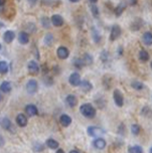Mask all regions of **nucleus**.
I'll return each mask as SVG.
<instances>
[{
	"mask_svg": "<svg viewBox=\"0 0 152 153\" xmlns=\"http://www.w3.org/2000/svg\"><path fill=\"white\" fill-rule=\"evenodd\" d=\"M80 112H81V114L87 119H93L94 117L96 116V109H95L94 106L90 103L81 105Z\"/></svg>",
	"mask_w": 152,
	"mask_h": 153,
	"instance_id": "f257e3e1",
	"label": "nucleus"
},
{
	"mask_svg": "<svg viewBox=\"0 0 152 153\" xmlns=\"http://www.w3.org/2000/svg\"><path fill=\"white\" fill-rule=\"evenodd\" d=\"M50 19L51 22H53V25H55L56 27H61L64 25V18L59 14H53Z\"/></svg>",
	"mask_w": 152,
	"mask_h": 153,
	"instance_id": "ddd939ff",
	"label": "nucleus"
},
{
	"mask_svg": "<svg viewBox=\"0 0 152 153\" xmlns=\"http://www.w3.org/2000/svg\"><path fill=\"white\" fill-rule=\"evenodd\" d=\"M26 30H27L28 32H30V33H33V32H35V30H36V26H35L34 23H27L26 24Z\"/></svg>",
	"mask_w": 152,
	"mask_h": 153,
	"instance_id": "58836bf2",
	"label": "nucleus"
},
{
	"mask_svg": "<svg viewBox=\"0 0 152 153\" xmlns=\"http://www.w3.org/2000/svg\"><path fill=\"white\" fill-rule=\"evenodd\" d=\"M18 1H20V0H18Z\"/></svg>",
	"mask_w": 152,
	"mask_h": 153,
	"instance_id": "4d7b16f0",
	"label": "nucleus"
},
{
	"mask_svg": "<svg viewBox=\"0 0 152 153\" xmlns=\"http://www.w3.org/2000/svg\"><path fill=\"white\" fill-rule=\"evenodd\" d=\"M27 70H28V72L30 75L35 76L39 73L40 68H39V64H37L35 61H29L28 64H27Z\"/></svg>",
	"mask_w": 152,
	"mask_h": 153,
	"instance_id": "0eeeda50",
	"label": "nucleus"
},
{
	"mask_svg": "<svg viewBox=\"0 0 152 153\" xmlns=\"http://www.w3.org/2000/svg\"><path fill=\"white\" fill-rule=\"evenodd\" d=\"M53 42H55V38H53V35L51 33H47L44 36V45L47 46H51L53 45Z\"/></svg>",
	"mask_w": 152,
	"mask_h": 153,
	"instance_id": "72a5a7b5",
	"label": "nucleus"
},
{
	"mask_svg": "<svg viewBox=\"0 0 152 153\" xmlns=\"http://www.w3.org/2000/svg\"><path fill=\"white\" fill-rule=\"evenodd\" d=\"M100 59H101V62L103 64H107L108 62L110 61V53L108 51H102L101 53H100Z\"/></svg>",
	"mask_w": 152,
	"mask_h": 153,
	"instance_id": "c85d7f7f",
	"label": "nucleus"
},
{
	"mask_svg": "<svg viewBox=\"0 0 152 153\" xmlns=\"http://www.w3.org/2000/svg\"><path fill=\"white\" fill-rule=\"evenodd\" d=\"M69 83L72 85L73 87H78L80 86L82 83V79L79 73H73L70 74V76H69Z\"/></svg>",
	"mask_w": 152,
	"mask_h": 153,
	"instance_id": "423d86ee",
	"label": "nucleus"
},
{
	"mask_svg": "<svg viewBox=\"0 0 152 153\" xmlns=\"http://www.w3.org/2000/svg\"><path fill=\"white\" fill-rule=\"evenodd\" d=\"M42 4H45V5H56L55 4V2H56V0H42Z\"/></svg>",
	"mask_w": 152,
	"mask_h": 153,
	"instance_id": "79ce46f5",
	"label": "nucleus"
},
{
	"mask_svg": "<svg viewBox=\"0 0 152 153\" xmlns=\"http://www.w3.org/2000/svg\"><path fill=\"white\" fill-rule=\"evenodd\" d=\"M102 85L105 90H110V88L112 87V78L110 76H104L102 79Z\"/></svg>",
	"mask_w": 152,
	"mask_h": 153,
	"instance_id": "5701e85b",
	"label": "nucleus"
},
{
	"mask_svg": "<svg viewBox=\"0 0 152 153\" xmlns=\"http://www.w3.org/2000/svg\"><path fill=\"white\" fill-rule=\"evenodd\" d=\"M53 76H50V75H44V76H43V84L45 85L47 87H50L53 85Z\"/></svg>",
	"mask_w": 152,
	"mask_h": 153,
	"instance_id": "f704fd0d",
	"label": "nucleus"
},
{
	"mask_svg": "<svg viewBox=\"0 0 152 153\" xmlns=\"http://www.w3.org/2000/svg\"><path fill=\"white\" fill-rule=\"evenodd\" d=\"M90 9H91L92 15H93L94 17H96V18L99 17V15H100L99 7H98L96 4H91V5H90Z\"/></svg>",
	"mask_w": 152,
	"mask_h": 153,
	"instance_id": "c9c22d12",
	"label": "nucleus"
},
{
	"mask_svg": "<svg viewBox=\"0 0 152 153\" xmlns=\"http://www.w3.org/2000/svg\"><path fill=\"white\" fill-rule=\"evenodd\" d=\"M93 145H94L95 148H97V149H99V150H102V149H104L105 147H106L107 143H106L105 139L99 137V138H96L93 141Z\"/></svg>",
	"mask_w": 152,
	"mask_h": 153,
	"instance_id": "dca6fc26",
	"label": "nucleus"
},
{
	"mask_svg": "<svg viewBox=\"0 0 152 153\" xmlns=\"http://www.w3.org/2000/svg\"><path fill=\"white\" fill-rule=\"evenodd\" d=\"M40 23H42V25L43 28L45 29H50V24H53L51 22V19H50L47 17V16H42V19H40Z\"/></svg>",
	"mask_w": 152,
	"mask_h": 153,
	"instance_id": "cd10ccee",
	"label": "nucleus"
},
{
	"mask_svg": "<svg viewBox=\"0 0 152 153\" xmlns=\"http://www.w3.org/2000/svg\"><path fill=\"white\" fill-rule=\"evenodd\" d=\"M8 64L6 61H1L0 62V73H1V75H6L8 73Z\"/></svg>",
	"mask_w": 152,
	"mask_h": 153,
	"instance_id": "473e14b6",
	"label": "nucleus"
},
{
	"mask_svg": "<svg viewBox=\"0 0 152 153\" xmlns=\"http://www.w3.org/2000/svg\"><path fill=\"white\" fill-rule=\"evenodd\" d=\"M138 56H139V59L140 62H146L149 61V59H150V56H149L148 51H145V50H141L139 51V54H138Z\"/></svg>",
	"mask_w": 152,
	"mask_h": 153,
	"instance_id": "a878e982",
	"label": "nucleus"
},
{
	"mask_svg": "<svg viewBox=\"0 0 152 153\" xmlns=\"http://www.w3.org/2000/svg\"><path fill=\"white\" fill-rule=\"evenodd\" d=\"M141 114L142 116L146 117V118H151L152 117V109L149 106H144L141 110Z\"/></svg>",
	"mask_w": 152,
	"mask_h": 153,
	"instance_id": "2f4dec72",
	"label": "nucleus"
},
{
	"mask_svg": "<svg viewBox=\"0 0 152 153\" xmlns=\"http://www.w3.org/2000/svg\"><path fill=\"white\" fill-rule=\"evenodd\" d=\"M56 153H65V151L62 149H58L56 150Z\"/></svg>",
	"mask_w": 152,
	"mask_h": 153,
	"instance_id": "603ef678",
	"label": "nucleus"
},
{
	"mask_svg": "<svg viewBox=\"0 0 152 153\" xmlns=\"http://www.w3.org/2000/svg\"><path fill=\"white\" fill-rule=\"evenodd\" d=\"M25 113L28 115L29 117H34L39 115V109L33 104H29L25 107Z\"/></svg>",
	"mask_w": 152,
	"mask_h": 153,
	"instance_id": "1a4fd4ad",
	"label": "nucleus"
},
{
	"mask_svg": "<svg viewBox=\"0 0 152 153\" xmlns=\"http://www.w3.org/2000/svg\"><path fill=\"white\" fill-rule=\"evenodd\" d=\"M18 42L20 45H27L29 42V34L26 31H21L18 34Z\"/></svg>",
	"mask_w": 152,
	"mask_h": 153,
	"instance_id": "6ab92c4d",
	"label": "nucleus"
},
{
	"mask_svg": "<svg viewBox=\"0 0 152 153\" xmlns=\"http://www.w3.org/2000/svg\"><path fill=\"white\" fill-rule=\"evenodd\" d=\"M66 103H67V105L69 106V107L70 108H74L76 107V106L78 105V99H77V97H76L75 95H67V98H66Z\"/></svg>",
	"mask_w": 152,
	"mask_h": 153,
	"instance_id": "f3484780",
	"label": "nucleus"
},
{
	"mask_svg": "<svg viewBox=\"0 0 152 153\" xmlns=\"http://www.w3.org/2000/svg\"><path fill=\"white\" fill-rule=\"evenodd\" d=\"M0 89H1V92L4 93V94H8V93L11 92L12 90V85L10 82L8 81H4L1 83V86H0Z\"/></svg>",
	"mask_w": 152,
	"mask_h": 153,
	"instance_id": "412c9836",
	"label": "nucleus"
},
{
	"mask_svg": "<svg viewBox=\"0 0 152 153\" xmlns=\"http://www.w3.org/2000/svg\"><path fill=\"white\" fill-rule=\"evenodd\" d=\"M27 1H28V3L30 5H35V4H36V2H37V0H27Z\"/></svg>",
	"mask_w": 152,
	"mask_h": 153,
	"instance_id": "de8ad7c7",
	"label": "nucleus"
},
{
	"mask_svg": "<svg viewBox=\"0 0 152 153\" xmlns=\"http://www.w3.org/2000/svg\"><path fill=\"white\" fill-rule=\"evenodd\" d=\"M127 2H128V4L131 5V6H134V5L137 4V0H127Z\"/></svg>",
	"mask_w": 152,
	"mask_h": 153,
	"instance_id": "a18cd8bd",
	"label": "nucleus"
},
{
	"mask_svg": "<svg viewBox=\"0 0 152 153\" xmlns=\"http://www.w3.org/2000/svg\"><path fill=\"white\" fill-rule=\"evenodd\" d=\"M73 65H74V67L76 69H79V70L83 69V68L86 65L82 57H75V59H73Z\"/></svg>",
	"mask_w": 152,
	"mask_h": 153,
	"instance_id": "393cba45",
	"label": "nucleus"
},
{
	"mask_svg": "<svg viewBox=\"0 0 152 153\" xmlns=\"http://www.w3.org/2000/svg\"><path fill=\"white\" fill-rule=\"evenodd\" d=\"M45 145H47L50 149H59V143L55 139H47V142H45Z\"/></svg>",
	"mask_w": 152,
	"mask_h": 153,
	"instance_id": "b1692460",
	"label": "nucleus"
},
{
	"mask_svg": "<svg viewBox=\"0 0 152 153\" xmlns=\"http://www.w3.org/2000/svg\"><path fill=\"white\" fill-rule=\"evenodd\" d=\"M15 38V32L13 30H6L3 34V39L6 43H11Z\"/></svg>",
	"mask_w": 152,
	"mask_h": 153,
	"instance_id": "a211bd4d",
	"label": "nucleus"
},
{
	"mask_svg": "<svg viewBox=\"0 0 152 153\" xmlns=\"http://www.w3.org/2000/svg\"><path fill=\"white\" fill-rule=\"evenodd\" d=\"M56 56L61 59H67L70 56V51L66 46H59L56 50Z\"/></svg>",
	"mask_w": 152,
	"mask_h": 153,
	"instance_id": "6e6552de",
	"label": "nucleus"
},
{
	"mask_svg": "<svg viewBox=\"0 0 152 153\" xmlns=\"http://www.w3.org/2000/svg\"><path fill=\"white\" fill-rule=\"evenodd\" d=\"M96 104L98 105V107H99L100 109H103V108H105V105H106V100L105 99H103V98H101L99 100H96Z\"/></svg>",
	"mask_w": 152,
	"mask_h": 153,
	"instance_id": "ea45409f",
	"label": "nucleus"
},
{
	"mask_svg": "<svg viewBox=\"0 0 152 153\" xmlns=\"http://www.w3.org/2000/svg\"><path fill=\"white\" fill-rule=\"evenodd\" d=\"M141 132V127L139 126L138 124H133L131 126V133L133 134V135L137 136L139 135Z\"/></svg>",
	"mask_w": 152,
	"mask_h": 153,
	"instance_id": "4c0bfd02",
	"label": "nucleus"
},
{
	"mask_svg": "<svg viewBox=\"0 0 152 153\" xmlns=\"http://www.w3.org/2000/svg\"><path fill=\"white\" fill-rule=\"evenodd\" d=\"M33 54H34V57L36 59H39V50H37V48L35 45H33Z\"/></svg>",
	"mask_w": 152,
	"mask_h": 153,
	"instance_id": "37998d69",
	"label": "nucleus"
},
{
	"mask_svg": "<svg viewBox=\"0 0 152 153\" xmlns=\"http://www.w3.org/2000/svg\"><path fill=\"white\" fill-rule=\"evenodd\" d=\"M25 89H26V92H27L29 95L35 94V93L37 92V90H39V84H37V81L33 80V79L29 80L25 85Z\"/></svg>",
	"mask_w": 152,
	"mask_h": 153,
	"instance_id": "39448f33",
	"label": "nucleus"
},
{
	"mask_svg": "<svg viewBox=\"0 0 152 153\" xmlns=\"http://www.w3.org/2000/svg\"><path fill=\"white\" fill-rule=\"evenodd\" d=\"M87 133H88L89 136L91 137H96V138H99L103 136V134H105V131L100 127H97V126H89L87 128Z\"/></svg>",
	"mask_w": 152,
	"mask_h": 153,
	"instance_id": "f03ea898",
	"label": "nucleus"
},
{
	"mask_svg": "<svg viewBox=\"0 0 152 153\" xmlns=\"http://www.w3.org/2000/svg\"><path fill=\"white\" fill-rule=\"evenodd\" d=\"M89 1L91 2V4H96L98 2V0H89Z\"/></svg>",
	"mask_w": 152,
	"mask_h": 153,
	"instance_id": "8fccbe9b",
	"label": "nucleus"
},
{
	"mask_svg": "<svg viewBox=\"0 0 152 153\" xmlns=\"http://www.w3.org/2000/svg\"><path fill=\"white\" fill-rule=\"evenodd\" d=\"M149 153H152V147L150 148V150H149Z\"/></svg>",
	"mask_w": 152,
	"mask_h": 153,
	"instance_id": "5fc2aeb1",
	"label": "nucleus"
},
{
	"mask_svg": "<svg viewBox=\"0 0 152 153\" xmlns=\"http://www.w3.org/2000/svg\"><path fill=\"white\" fill-rule=\"evenodd\" d=\"M150 67H151V70H152V61H151V64H150Z\"/></svg>",
	"mask_w": 152,
	"mask_h": 153,
	"instance_id": "6e6d98bb",
	"label": "nucleus"
},
{
	"mask_svg": "<svg viewBox=\"0 0 152 153\" xmlns=\"http://www.w3.org/2000/svg\"><path fill=\"white\" fill-rule=\"evenodd\" d=\"M143 26V20L141 18H136L132 21L130 24V29L132 31H138L141 29V27Z\"/></svg>",
	"mask_w": 152,
	"mask_h": 153,
	"instance_id": "9d476101",
	"label": "nucleus"
},
{
	"mask_svg": "<svg viewBox=\"0 0 152 153\" xmlns=\"http://www.w3.org/2000/svg\"><path fill=\"white\" fill-rule=\"evenodd\" d=\"M127 8V3L125 1H121L120 3H119L116 8L114 9V13H115V15L119 17V16L122 15V13L125 11V9Z\"/></svg>",
	"mask_w": 152,
	"mask_h": 153,
	"instance_id": "f8f14e48",
	"label": "nucleus"
},
{
	"mask_svg": "<svg viewBox=\"0 0 152 153\" xmlns=\"http://www.w3.org/2000/svg\"><path fill=\"white\" fill-rule=\"evenodd\" d=\"M15 122L19 127H25L28 123V120H27V117L24 114H18L17 116H16Z\"/></svg>",
	"mask_w": 152,
	"mask_h": 153,
	"instance_id": "9b49d317",
	"label": "nucleus"
},
{
	"mask_svg": "<svg viewBox=\"0 0 152 153\" xmlns=\"http://www.w3.org/2000/svg\"><path fill=\"white\" fill-rule=\"evenodd\" d=\"M113 98H114V102H115L117 107H119V108L123 107V105H124V96H123V94H122V92L120 91V90H118V89L114 90Z\"/></svg>",
	"mask_w": 152,
	"mask_h": 153,
	"instance_id": "20e7f679",
	"label": "nucleus"
},
{
	"mask_svg": "<svg viewBox=\"0 0 152 153\" xmlns=\"http://www.w3.org/2000/svg\"><path fill=\"white\" fill-rule=\"evenodd\" d=\"M70 2H73V3H78V2H80L81 0H70Z\"/></svg>",
	"mask_w": 152,
	"mask_h": 153,
	"instance_id": "3c124183",
	"label": "nucleus"
},
{
	"mask_svg": "<svg viewBox=\"0 0 152 153\" xmlns=\"http://www.w3.org/2000/svg\"><path fill=\"white\" fill-rule=\"evenodd\" d=\"M70 153H80V152L77 151V150H72V151H70Z\"/></svg>",
	"mask_w": 152,
	"mask_h": 153,
	"instance_id": "864d4df0",
	"label": "nucleus"
},
{
	"mask_svg": "<svg viewBox=\"0 0 152 153\" xmlns=\"http://www.w3.org/2000/svg\"><path fill=\"white\" fill-rule=\"evenodd\" d=\"M118 129H119V130H118V132H120V131H121V134L123 135V134H124V131H125V130H124V124H121V125H120V127H119Z\"/></svg>",
	"mask_w": 152,
	"mask_h": 153,
	"instance_id": "49530a36",
	"label": "nucleus"
},
{
	"mask_svg": "<svg viewBox=\"0 0 152 153\" xmlns=\"http://www.w3.org/2000/svg\"><path fill=\"white\" fill-rule=\"evenodd\" d=\"M129 153H143V148L140 145H134L129 147Z\"/></svg>",
	"mask_w": 152,
	"mask_h": 153,
	"instance_id": "e433bc0d",
	"label": "nucleus"
},
{
	"mask_svg": "<svg viewBox=\"0 0 152 153\" xmlns=\"http://www.w3.org/2000/svg\"><path fill=\"white\" fill-rule=\"evenodd\" d=\"M121 33H122V29L121 27L118 25V24H114L111 28V32H110V36H109V39L110 42H115L117 40L119 37L121 36Z\"/></svg>",
	"mask_w": 152,
	"mask_h": 153,
	"instance_id": "7ed1b4c3",
	"label": "nucleus"
},
{
	"mask_svg": "<svg viewBox=\"0 0 152 153\" xmlns=\"http://www.w3.org/2000/svg\"><path fill=\"white\" fill-rule=\"evenodd\" d=\"M117 54H118V56H123V46H118Z\"/></svg>",
	"mask_w": 152,
	"mask_h": 153,
	"instance_id": "c03bdc74",
	"label": "nucleus"
},
{
	"mask_svg": "<svg viewBox=\"0 0 152 153\" xmlns=\"http://www.w3.org/2000/svg\"><path fill=\"white\" fill-rule=\"evenodd\" d=\"M80 87H81V90H82L84 93H89L93 90V85L88 80H82V83H81Z\"/></svg>",
	"mask_w": 152,
	"mask_h": 153,
	"instance_id": "4468645a",
	"label": "nucleus"
},
{
	"mask_svg": "<svg viewBox=\"0 0 152 153\" xmlns=\"http://www.w3.org/2000/svg\"><path fill=\"white\" fill-rule=\"evenodd\" d=\"M0 139H1V146H3L4 145V138H3V136H1Z\"/></svg>",
	"mask_w": 152,
	"mask_h": 153,
	"instance_id": "09e8293b",
	"label": "nucleus"
},
{
	"mask_svg": "<svg viewBox=\"0 0 152 153\" xmlns=\"http://www.w3.org/2000/svg\"><path fill=\"white\" fill-rule=\"evenodd\" d=\"M142 42L145 45H147V46L152 45V32L151 31H146L143 33Z\"/></svg>",
	"mask_w": 152,
	"mask_h": 153,
	"instance_id": "aec40b11",
	"label": "nucleus"
},
{
	"mask_svg": "<svg viewBox=\"0 0 152 153\" xmlns=\"http://www.w3.org/2000/svg\"><path fill=\"white\" fill-rule=\"evenodd\" d=\"M131 87H132V89L136 90V91H142V90H144V88H145L144 84L141 83L140 81H132Z\"/></svg>",
	"mask_w": 152,
	"mask_h": 153,
	"instance_id": "c756f323",
	"label": "nucleus"
},
{
	"mask_svg": "<svg viewBox=\"0 0 152 153\" xmlns=\"http://www.w3.org/2000/svg\"><path fill=\"white\" fill-rule=\"evenodd\" d=\"M59 123L62 127H69L72 124V118L67 114H62L59 117Z\"/></svg>",
	"mask_w": 152,
	"mask_h": 153,
	"instance_id": "2eb2a0df",
	"label": "nucleus"
},
{
	"mask_svg": "<svg viewBox=\"0 0 152 153\" xmlns=\"http://www.w3.org/2000/svg\"><path fill=\"white\" fill-rule=\"evenodd\" d=\"M92 37H93V40L96 43H99L100 42H101L102 39V36L101 34H100V32L98 31L97 28H95V27H92Z\"/></svg>",
	"mask_w": 152,
	"mask_h": 153,
	"instance_id": "bb28decb",
	"label": "nucleus"
},
{
	"mask_svg": "<svg viewBox=\"0 0 152 153\" xmlns=\"http://www.w3.org/2000/svg\"><path fill=\"white\" fill-rule=\"evenodd\" d=\"M1 127H2V129H3V130L10 131V129L12 128V123L8 118H6V117H3V118L1 119Z\"/></svg>",
	"mask_w": 152,
	"mask_h": 153,
	"instance_id": "4be33fe9",
	"label": "nucleus"
},
{
	"mask_svg": "<svg viewBox=\"0 0 152 153\" xmlns=\"http://www.w3.org/2000/svg\"><path fill=\"white\" fill-rule=\"evenodd\" d=\"M53 74H55L56 76H59V73H61V68H59L58 65H55L53 67Z\"/></svg>",
	"mask_w": 152,
	"mask_h": 153,
	"instance_id": "a19ab883",
	"label": "nucleus"
},
{
	"mask_svg": "<svg viewBox=\"0 0 152 153\" xmlns=\"http://www.w3.org/2000/svg\"><path fill=\"white\" fill-rule=\"evenodd\" d=\"M82 59H83V61H84V62H85L86 65H91L92 64H93V62H94L93 56H92L91 54L88 53H84L83 56H82Z\"/></svg>",
	"mask_w": 152,
	"mask_h": 153,
	"instance_id": "7c9ffc66",
	"label": "nucleus"
}]
</instances>
